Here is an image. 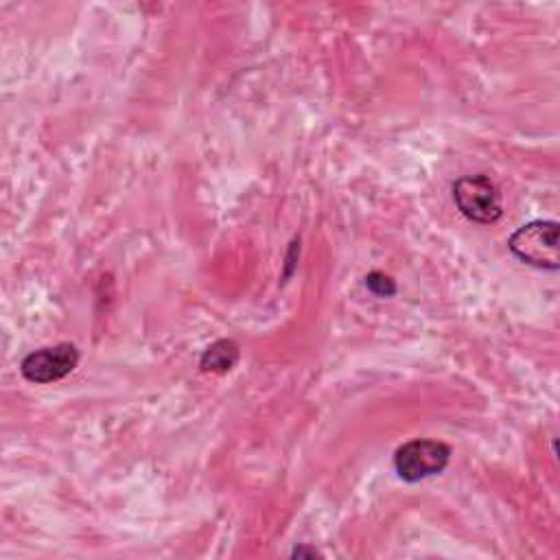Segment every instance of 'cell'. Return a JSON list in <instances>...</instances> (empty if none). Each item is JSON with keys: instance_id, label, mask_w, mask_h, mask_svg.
Returning a JSON list of instances; mask_svg holds the SVG:
<instances>
[{"instance_id": "cell-1", "label": "cell", "mask_w": 560, "mask_h": 560, "mask_svg": "<svg viewBox=\"0 0 560 560\" xmlns=\"http://www.w3.org/2000/svg\"><path fill=\"white\" fill-rule=\"evenodd\" d=\"M558 230V221L551 219L529 221L512 232L508 247L521 262L536 269L556 271L560 265Z\"/></svg>"}, {"instance_id": "cell-2", "label": "cell", "mask_w": 560, "mask_h": 560, "mask_svg": "<svg viewBox=\"0 0 560 560\" xmlns=\"http://www.w3.org/2000/svg\"><path fill=\"white\" fill-rule=\"evenodd\" d=\"M451 459V446L431 440V438H416L405 442L394 453V468L402 481L416 483L420 479L440 475Z\"/></svg>"}, {"instance_id": "cell-3", "label": "cell", "mask_w": 560, "mask_h": 560, "mask_svg": "<svg viewBox=\"0 0 560 560\" xmlns=\"http://www.w3.org/2000/svg\"><path fill=\"white\" fill-rule=\"evenodd\" d=\"M453 201L457 210L475 223H494L503 212L501 192L483 173L459 177L453 184Z\"/></svg>"}, {"instance_id": "cell-4", "label": "cell", "mask_w": 560, "mask_h": 560, "mask_svg": "<svg viewBox=\"0 0 560 560\" xmlns=\"http://www.w3.org/2000/svg\"><path fill=\"white\" fill-rule=\"evenodd\" d=\"M77 363H79L77 346L57 343V346L28 352L20 363V372L28 383L46 385L68 376L77 368Z\"/></svg>"}, {"instance_id": "cell-5", "label": "cell", "mask_w": 560, "mask_h": 560, "mask_svg": "<svg viewBox=\"0 0 560 560\" xmlns=\"http://www.w3.org/2000/svg\"><path fill=\"white\" fill-rule=\"evenodd\" d=\"M238 354L241 348L234 339H217L203 350L199 359V370L210 374H225L236 365Z\"/></svg>"}, {"instance_id": "cell-6", "label": "cell", "mask_w": 560, "mask_h": 560, "mask_svg": "<svg viewBox=\"0 0 560 560\" xmlns=\"http://www.w3.org/2000/svg\"><path fill=\"white\" fill-rule=\"evenodd\" d=\"M365 287H368V291H372L378 298H389L396 293V282L389 276H385L383 271H370L365 276Z\"/></svg>"}]
</instances>
